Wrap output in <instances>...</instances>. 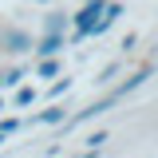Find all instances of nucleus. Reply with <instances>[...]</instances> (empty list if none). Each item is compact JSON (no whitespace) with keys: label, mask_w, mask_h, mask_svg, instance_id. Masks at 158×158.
<instances>
[{"label":"nucleus","mask_w":158,"mask_h":158,"mask_svg":"<svg viewBox=\"0 0 158 158\" xmlns=\"http://www.w3.org/2000/svg\"><path fill=\"white\" fill-rule=\"evenodd\" d=\"M103 8H107V0H83V8L71 16V32H83V40H91V28L103 16Z\"/></svg>","instance_id":"nucleus-1"},{"label":"nucleus","mask_w":158,"mask_h":158,"mask_svg":"<svg viewBox=\"0 0 158 158\" xmlns=\"http://www.w3.org/2000/svg\"><path fill=\"white\" fill-rule=\"evenodd\" d=\"M0 52H8V56H24V52H32V36L20 32V28H0Z\"/></svg>","instance_id":"nucleus-2"},{"label":"nucleus","mask_w":158,"mask_h":158,"mask_svg":"<svg viewBox=\"0 0 158 158\" xmlns=\"http://www.w3.org/2000/svg\"><path fill=\"white\" fill-rule=\"evenodd\" d=\"M63 48H67V40H63V36H56V32H44V36H40V40H32V56H36V59H48V56H59Z\"/></svg>","instance_id":"nucleus-3"},{"label":"nucleus","mask_w":158,"mask_h":158,"mask_svg":"<svg viewBox=\"0 0 158 158\" xmlns=\"http://www.w3.org/2000/svg\"><path fill=\"white\" fill-rule=\"evenodd\" d=\"M71 28V16L67 12H48V20H44V32H56V36H63Z\"/></svg>","instance_id":"nucleus-4"},{"label":"nucleus","mask_w":158,"mask_h":158,"mask_svg":"<svg viewBox=\"0 0 158 158\" xmlns=\"http://www.w3.org/2000/svg\"><path fill=\"white\" fill-rule=\"evenodd\" d=\"M59 71H63V63H59L56 56H48V59H40V63H36V79H56Z\"/></svg>","instance_id":"nucleus-5"},{"label":"nucleus","mask_w":158,"mask_h":158,"mask_svg":"<svg viewBox=\"0 0 158 158\" xmlns=\"http://www.w3.org/2000/svg\"><path fill=\"white\" fill-rule=\"evenodd\" d=\"M32 123H44V127H56V123H63V107H59V103H52L48 111H40V115H32Z\"/></svg>","instance_id":"nucleus-6"},{"label":"nucleus","mask_w":158,"mask_h":158,"mask_svg":"<svg viewBox=\"0 0 158 158\" xmlns=\"http://www.w3.org/2000/svg\"><path fill=\"white\" fill-rule=\"evenodd\" d=\"M24 75H28V67H8V71H0V87H16L24 83Z\"/></svg>","instance_id":"nucleus-7"},{"label":"nucleus","mask_w":158,"mask_h":158,"mask_svg":"<svg viewBox=\"0 0 158 158\" xmlns=\"http://www.w3.org/2000/svg\"><path fill=\"white\" fill-rule=\"evenodd\" d=\"M28 103H36V87L32 83H16V107H28Z\"/></svg>","instance_id":"nucleus-8"},{"label":"nucleus","mask_w":158,"mask_h":158,"mask_svg":"<svg viewBox=\"0 0 158 158\" xmlns=\"http://www.w3.org/2000/svg\"><path fill=\"white\" fill-rule=\"evenodd\" d=\"M20 127H24V118H16V115H4V118H0V135H4V138H12Z\"/></svg>","instance_id":"nucleus-9"},{"label":"nucleus","mask_w":158,"mask_h":158,"mask_svg":"<svg viewBox=\"0 0 158 158\" xmlns=\"http://www.w3.org/2000/svg\"><path fill=\"white\" fill-rule=\"evenodd\" d=\"M118 71H123V63H118V59H115V63H107V67L99 71V79H95V83H99V87H107V83H111V79L118 75Z\"/></svg>","instance_id":"nucleus-10"},{"label":"nucleus","mask_w":158,"mask_h":158,"mask_svg":"<svg viewBox=\"0 0 158 158\" xmlns=\"http://www.w3.org/2000/svg\"><path fill=\"white\" fill-rule=\"evenodd\" d=\"M71 91V79H63V83H52L48 87V99H59V95H67Z\"/></svg>","instance_id":"nucleus-11"},{"label":"nucleus","mask_w":158,"mask_h":158,"mask_svg":"<svg viewBox=\"0 0 158 158\" xmlns=\"http://www.w3.org/2000/svg\"><path fill=\"white\" fill-rule=\"evenodd\" d=\"M87 142H91V150H99V146H103V142H107V131H95V135L87 138Z\"/></svg>","instance_id":"nucleus-12"},{"label":"nucleus","mask_w":158,"mask_h":158,"mask_svg":"<svg viewBox=\"0 0 158 158\" xmlns=\"http://www.w3.org/2000/svg\"><path fill=\"white\" fill-rule=\"evenodd\" d=\"M135 44H138V36H135V32H127V36H123V44H118V48H123V52H131Z\"/></svg>","instance_id":"nucleus-13"},{"label":"nucleus","mask_w":158,"mask_h":158,"mask_svg":"<svg viewBox=\"0 0 158 158\" xmlns=\"http://www.w3.org/2000/svg\"><path fill=\"white\" fill-rule=\"evenodd\" d=\"M4 142H8V138H4V135H0V146H4Z\"/></svg>","instance_id":"nucleus-14"},{"label":"nucleus","mask_w":158,"mask_h":158,"mask_svg":"<svg viewBox=\"0 0 158 158\" xmlns=\"http://www.w3.org/2000/svg\"><path fill=\"white\" fill-rule=\"evenodd\" d=\"M0 111H4V99H0Z\"/></svg>","instance_id":"nucleus-15"},{"label":"nucleus","mask_w":158,"mask_h":158,"mask_svg":"<svg viewBox=\"0 0 158 158\" xmlns=\"http://www.w3.org/2000/svg\"><path fill=\"white\" fill-rule=\"evenodd\" d=\"M36 4H48V0H36Z\"/></svg>","instance_id":"nucleus-16"}]
</instances>
